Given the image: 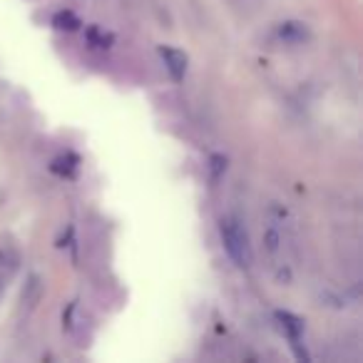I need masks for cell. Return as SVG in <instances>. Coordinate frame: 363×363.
Wrapping results in <instances>:
<instances>
[{"label": "cell", "instance_id": "4", "mask_svg": "<svg viewBox=\"0 0 363 363\" xmlns=\"http://www.w3.org/2000/svg\"><path fill=\"white\" fill-rule=\"evenodd\" d=\"M277 321H279V326H281V331L289 336V341L291 343L301 341V333H303L301 318L294 316V313H289V311H277Z\"/></svg>", "mask_w": 363, "mask_h": 363}, {"label": "cell", "instance_id": "8", "mask_svg": "<svg viewBox=\"0 0 363 363\" xmlns=\"http://www.w3.org/2000/svg\"><path fill=\"white\" fill-rule=\"evenodd\" d=\"M77 169V157L67 155V157H60V160L52 162V172H57V174H65V177H72Z\"/></svg>", "mask_w": 363, "mask_h": 363}, {"label": "cell", "instance_id": "3", "mask_svg": "<svg viewBox=\"0 0 363 363\" xmlns=\"http://www.w3.org/2000/svg\"><path fill=\"white\" fill-rule=\"evenodd\" d=\"M277 35L281 38L284 43H291V45H301V43H306L308 38H311V30L306 28V23L301 21H286L279 26Z\"/></svg>", "mask_w": 363, "mask_h": 363}, {"label": "cell", "instance_id": "6", "mask_svg": "<svg viewBox=\"0 0 363 363\" xmlns=\"http://www.w3.org/2000/svg\"><path fill=\"white\" fill-rule=\"evenodd\" d=\"M52 26L57 28V30H65V33H75V30H80V18L75 16L72 11H60V13H55L52 16Z\"/></svg>", "mask_w": 363, "mask_h": 363}, {"label": "cell", "instance_id": "1", "mask_svg": "<svg viewBox=\"0 0 363 363\" xmlns=\"http://www.w3.org/2000/svg\"><path fill=\"white\" fill-rule=\"evenodd\" d=\"M219 232H222V244H224V252L229 254V259H232L239 269L252 267V259H254L252 244H249V234H247V229L242 227V222L234 217L222 219Z\"/></svg>", "mask_w": 363, "mask_h": 363}, {"label": "cell", "instance_id": "7", "mask_svg": "<svg viewBox=\"0 0 363 363\" xmlns=\"http://www.w3.org/2000/svg\"><path fill=\"white\" fill-rule=\"evenodd\" d=\"M264 249H267L269 257H277L279 249H281V234H279L277 227H269L264 232Z\"/></svg>", "mask_w": 363, "mask_h": 363}, {"label": "cell", "instance_id": "5", "mask_svg": "<svg viewBox=\"0 0 363 363\" xmlns=\"http://www.w3.org/2000/svg\"><path fill=\"white\" fill-rule=\"evenodd\" d=\"M40 296H43V284H40V277H35V274H33V277L28 279L26 289H23V306H26V303H28V311H30V308L35 306L38 301H40Z\"/></svg>", "mask_w": 363, "mask_h": 363}, {"label": "cell", "instance_id": "2", "mask_svg": "<svg viewBox=\"0 0 363 363\" xmlns=\"http://www.w3.org/2000/svg\"><path fill=\"white\" fill-rule=\"evenodd\" d=\"M160 57L162 62H164L167 72H169V77L174 82H182V77H184V72H187V55L182 50H177V48H169V45H162L160 48Z\"/></svg>", "mask_w": 363, "mask_h": 363}, {"label": "cell", "instance_id": "9", "mask_svg": "<svg viewBox=\"0 0 363 363\" xmlns=\"http://www.w3.org/2000/svg\"><path fill=\"white\" fill-rule=\"evenodd\" d=\"M209 169H212V179L217 182L219 177H222V172L227 169V157L212 155V160H209Z\"/></svg>", "mask_w": 363, "mask_h": 363}, {"label": "cell", "instance_id": "10", "mask_svg": "<svg viewBox=\"0 0 363 363\" xmlns=\"http://www.w3.org/2000/svg\"><path fill=\"white\" fill-rule=\"evenodd\" d=\"M90 40L95 43L97 48H110L112 38L105 35V33H100V30H90Z\"/></svg>", "mask_w": 363, "mask_h": 363}]
</instances>
